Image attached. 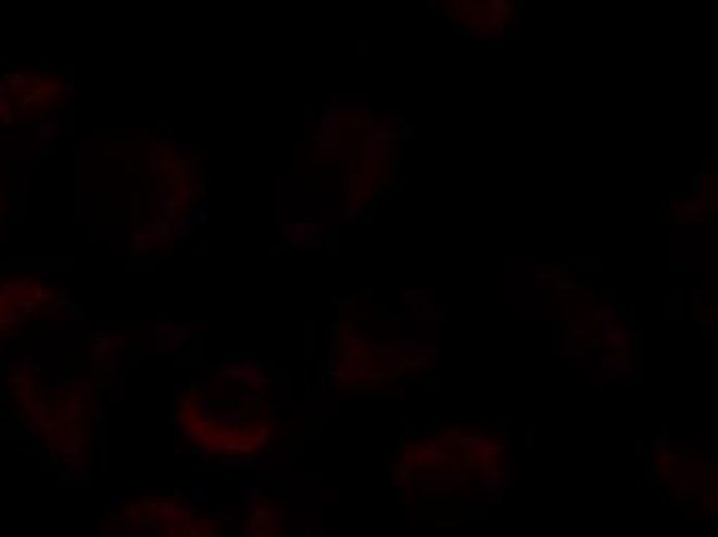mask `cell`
Segmentation results:
<instances>
[{
	"instance_id": "cell-1",
	"label": "cell",
	"mask_w": 718,
	"mask_h": 537,
	"mask_svg": "<svg viewBox=\"0 0 718 537\" xmlns=\"http://www.w3.org/2000/svg\"><path fill=\"white\" fill-rule=\"evenodd\" d=\"M605 341H607V346L612 350L619 351V353H623L626 348H630V335H628V330L619 329L616 325H607Z\"/></svg>"
},
{
	"instance_id": "cell-3",
	"label": "cell",
	"mask_w": 718,
	"mask_h": 537,
	"mask_svg": "<svg viewBox=\"0 0 718 537\" xmlns=\"http://www.w3.org/2000/svg\"><path fill=\"white\" fill-rule=\"evenodd\" d=\"M679 215H681L683 220H692V217H696V207H681V209H679Z\"/></svg>"
},
{
	"instance_id": "cell-2",
	"label": "cell",
	"mask_w": 718,
	"mask_h": 537,
	"mask_svg": "<svg viewBox=\"0 0 718 537\" xmlns=\"http://www.w3.org/2000/svg\"><path fill=\"white\" fill-rule=\"evenodd\" d=\"M601 321L605 323V327H607V325H616L617 321H619V314H617L616 309H612V307H605V309H603V316H601Z\"/></svg>"
},
{
	"instance_id": "cell-4",
	"label": "cell",
	"mask_w": 718,
	"mask_h": 537,
	"mask_svg": "<svg viewBox=\"0 0 718 537\" xmlns=\"http://www.w3.org/2000/svg\"><path fill=\"white\" fill-rule=\"evenodd\" d=\"M667 453V440H658L657 442V454Z\"/></svg>"
}]
</instances>
